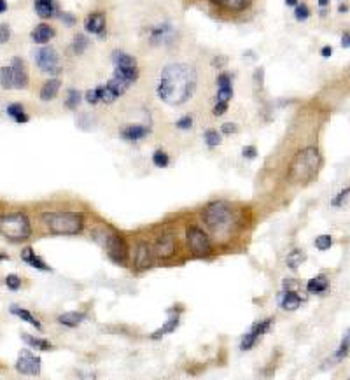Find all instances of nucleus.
I'll return each mask as SVG.
<instances>
[{
	"mask_svg": "<svg viewBox=\"0 0 350 380\" xmlns=\"http://www.w3.org/2000/svg\"><path fill=\"white\" fill-rule=\"evenodd\" d=\"M196 81V70L191 65L181 62L168 63L159 74L156 95L168 105H182L195 93Z\"/></svg>",
	"mask_w": 350,
	"mask_h": 380,
	"instance_id": "nucleus-1",
	"label": "nucleus"
},
{
	"mask_svg": "<svg viewBox=\"0 0 350 380\" xmlns=\"http://www.w3.org/2000/svg\"><path fill=\"white\" fill-rule=\"evenodd\" d=\"M203 223L207 228L217 237L231 233L233 226H237V212H235L233 205L226 200H215L210 201L207 207L203 208Z\"/></svg>",
	"mask_w": 350,
	"mask_h": 380,
	"instance_id": "nucleus-2",
	"label": "nucleus"
},
{
	"mask_svg": "<svg viewBox=\"0 0 350 380\" xmlns=\"http://www.w3.org/2000/svg\"><path fill=\"white\" fill-rule=\"evenodd\" d=\"M42 224L55 235H77L84 228V219L72 210H51L42 214Z\"/></svg>",
	"mask_w": 350,
	"mask_h": 380,
	"instance_id": "nucleus-3",
	"label": "nucleus"
},
{
	"mask_svg": "<svg viewBox=\"0 0 350 380\" xmlns=\"http://www.w3.org/2000/svg\"><path fill=\"white\" fill-rule=\"evenodd\" d=\"M319 165H321V154H319V151L315 147H305L292 159L291 168H289L291 170L289 177H291L292 182L305 184V182L312 181L315 177Z\"/></svg>",
	"mask_w": 350,
	"mask_h": 380,
	"instance_id": "nucleus-4",
	"label": "nucleus"
},
{
	"mask_svg": "<svg viewBox=\"0 0 350 380\" xmlns=\"http://www.w3.org/2000/svg\"><path fill=\"white\" fill-rule=\"evenodd\" d=\"M0 235L11 242H21L32 235V224L26 214L14 212V214L0 216Z\"/></svg>",
	"mask_w": 350,
	"mask_h": 380,
	"instance_id": "nucleus-5",
	"label": "nucleus"
},
{
	"mask_svg": "<svg viewBox=\"0 0 350 380\" xmlns=\"http://www.w3.org/2000/svg\"><path fill=\"white\" fill-rule=\"evenodd\" d=\"M186 242L188 247L196 258H207L212 254V242L207 231H203L200 226H188L186 228Z\"/></svg>",
	"mask_w": 350,
	"mask_h": 380,
	"instance_id": "nucleus-6",
	"label": "nucleus"
},
{
	"mask_svg": "<svg viewBox=\"0 0 350 380\" xmlns=\"http://www.w3.org/2000/svg\"><path fill=\"white\" fill-rule=\"evenodd\" d=\"M33 62L35 65L48 75H58L62 72L60 65V55L53 46H42L33 53Z\"/></svg>",
	"mask_w": 350,
	"mask_h": 380,
	"instance_id": "nucleus-7",
	"label": "nucleus"
},
{
	"mask_svg": "<svg viewBox=\"0 0 350 380\" xmlns=\"http://www.w3.org/2000/svg\"><path fill=\"white\" fill-rule=\"evenodd\" d=\"M104 247L107 249L109 256L112 258L114 261H119V263H124V260L128 258V244L123 237L116 233H107L104 235Z\"/></svg>",
	"mask_w": 350,
	"mask_h": 380,
	"instance_id": "nucleus-8",
	"label": "nucleus"
},
{
	"mask_svg": "<svg viewBox=\"0 0 350 380\" xmlns=\"http://www.w3.org/2000/svg\"><path fill=\"white\" fill-rule=\"evenodd\" d=\"M16 371L21 375L35 377V375L40 373V358L33 354L32 351H28V349H23L16 361Z\"/></svg>",
	"mask_w": 350,
	"mask_h": 380,
	"instance_id": "nucleus-9",
	"label": "nucleus"
},
{
	"mask_svg": "<svg viewBox=\"0 0 350 380\" xmlns=\"http://www.w3.org/2000/svg\"><path fill=\"white\" fill-rule=\"evenodd\" d=\"M273 324V319H265V321H259L256 322V324L252 326V328L249 329V331L245 333V335L242 336V342H240V351H250V349L256 345V342L259 340V338L265 335V333L270 331V328H272Z\"/></svg>",
	"mask_w": 350,
	"mask_h": 380,
	"instance_id": "nucleus-10",
	"label": "nucleus"
},
{
	"mask_svg": "<svg viewBox=\"0 0 350 380\" xmlns=\"http://www.w3.org/2000/svg\"><path fill=\"white\" fill-rule=\"evenodd\" d=\"M84 30L98 40H104L107 37V18L104 13H91L84 18Z\"/></svg>",
	"mask_w": 350,
	"mask_h": 380,
	"instance_id": "nucleus-11",
	"label": "nucleus"
},
{
	"mask_svg": "<svg viewBox=\"0 0 350 380\" xmlns=\"http://www.w3.org/2000/svg\"><path fill=\"white\" fill-rule=\"evenodd\" d=\"M177 250V238L172 233H165L161 237L156 238L154 242V254L161 260H168L172 258Z\"/></svg>",
	"mask_w": 350,
	"mask_h": 380,
	"instance_id": "nucleus-12",
	"label": "nucleus"
},
{
	"mask_svg": "<svg viewBox=\"0 0 350 380\" xmlns=\"http://www.w3.org/2000/svg\"><path fill=\"white\" fill-rule=\"evenodd\" d=\"M175 37V30L172 25L168 23H163V25H158L154 28H151L149 32V43L153 46H161V44H170Z\"/></svg>",
	"mask_w": 350,
	"mask_h": 380,
	"instance_id": "nucleus-13",
	"label": "nucleus"
},
{
	"mask_svg": "<svg viewBox=\"0 0 350 380\" xmlns=\"http://www.w3.org/2000/svg\"><path fill=\"white\" fill-rule=\"evenodd\" d=\"M217 93H215V102H224L230 104L233 98V77L228 72H221L217 75Z\"/></svg>",
	"mask_w": 350,
	"mask_h": 380,
	"instance_id": "nucleus-14",
	"label": "nucleus"
},
{
	"mask_svg": "<svg viewBox=\"0 0 350 380\" xmlns=\"http://www.w3.org/2000/svg\"><path fill=\"white\" fill-rule=\"evenodd\" d=\"M11 68H13V77H14V90H25L28 86V74H26L25 62L20 56H14L11 62Z\"/></svg>",
	"mask_w": 350,
	"mask_h": 380,
	"instance_id": "nucleus-15",
	"label": "nucleus"
},
{
	"mask_svg": "<svg viewBox=\"0 0 350 380\" xmlns=\"http://www.w3.org/2000/svg\"><path fill=\"white\" fill-rule=\"evenodd\" d=\"M151 134V126L147 124H128L121 130V139L128 140V142H139V140L146 139Z\"/></svg>",
	"mask_w": 350,
	"mask_h": 380,
	"instance_id": "nucleus-16",
	"label": "nucleus"
},
{
	"mask_svg": "<svg viewBox=\"0 0 350 380\" xmlns=\"http://www.w3.org/2000/svg\"><path fill=\"white\" fill-rule=\"evenodd\" d=\"M279 302V307L282 310H287V312H292V310H298L299 305H301V298H299L298 291H289V289H282V292L277 298Z\"/></svg>",
	"mask_w": 350,
	"mask_h": 380,
	"instance_id": "nucleus-17",
	"label": "nucleus"
},
{
	"mask_svg": "<svg viewBox=\"0 0 350 380\" xmlns=\"http://www.w3.org/2000/svg\"><path fill=\"white\" fill-rule=\"evenodd\" d=\"M33 7H35L37 16L42 18V20H49V18H55L56 14H60L56 0H33Z\"/></svg>",
	"mask_w": 350,
	"mask_h": 380,
	"instance_id": "nucleus-18",
	"label": "nucleus"
},
{
	"mask_svg": "<svg viewBox=\"0 0 350 380\" xmlns=\"http://www.w3.org/2000/svg\"><path fill=\"white\" fill-rule=\"evenodd\" d=\"M21 260L25 261L26 265H30L32 268H37L39 272H51V267H49L48 263L42 260V258H39L35 252H33L32 247H25V249L21 250Z\"/></svg>",
	"mask_w": 350,
	"mask_h": 380,
	"instance_id": "nucleus-19",
	"label": "nucleus"
},
{
	"mask_svg": "<svg viewBox=\"0 0 350 380\" xmlns=\"http://www.w3.org/2000/svg\"><path fill=\"white\" fill-rule=\"evenodd\" d=\"M55 35H56V30L53 28V26L46 25V23H39V25L32 30V33H30V37H32V40L35 44L49 43V40H51Z\"/></svg>",
	"mask_w": 350,
	"mask_h": 380,
	"instance_id": "nucleus-20",
	"label": "nucleus"
},
{
	"mask_svg": "<svg viewBox=\"0 0 350 380\" xmlns=\"http://www.w3.org/2000/svg\"><path fill=\"white\" fill-rule=\"evenodd\" d=\"M133 261H135V268H139V270H147L151 267V263H153V254H151L147 244L140 242V244L137 245L135 260Z\"/></svg>",
	"mask_w": 350,
	"mask_h": 380,
	"instance_id": "nucleus-21",
	"label": "nucleus"
},
{
	"mask_svg": "<svg viewBox=\"0 0 350 380\" xmlns=\"http://www.w3.org/2000/svg\"><path fill=\"white\" fill-rule=\"evenodd\" d=\"M328 289H329V279L324 273L312 277L307 282V291L310 294H324V292H328Z\"/></svg>",
	"mask_w": 350,
	"mask_h": 380,
	"instance_id": "nucleus-22",
	"label": "nucleus"
},
{
	"mask_svg": "<svg viewBox=\"0 0 350 380\" xmlns=\"http://www.w3.org/2000/svg\"><path fill=\"white\" fill-rule=\"evenodd\" d=\"M60 86H62V81L58 77H51L49 81H46L40 88V100L42 102H51L56 98L60 91Z\"/></svg>",
	"mask_w": 350,
	"mask_h": 380,
	"instance_id": "nucleus-23",
	"label": "nucleus"
},
{
	"mask_svg": "<svg viewBox=\"0 0 350 380\" xmlns=\"http://www.w3.org/2000/svg\"><path fill=\"white\" fill-rule=\"evenodd\" d=\"M139 67H114V77L121 79L130 86L139 79Z\"/></svg>",
	"mask_w": 350,
	"mask_h": 380,
	"instance_id": "nucleus-24",
	"label": "nucleus"
},
{
	"mask_svg": "<svg viewBox=\"0 0 350 380\" xmlns=\"http://www.w3.org/2000/svg\"><path fill=\"white\" fill-rule=\"evenodd\" d=\"M9 312L13 314V315H16V317H20L21 321H25V322H28V324H32L33 328L39 329V331L42 329V324H40V321H39V319L33 317V315L30 314V310L23 309V307H20V305H11Z\"/></svg>",
	"mask_w": 350,
	"mask_h": 380,
	"instance_id": "nucleus-25",
	"label": "nucleus"
},
{
	"mask_svg": "<svg viewBox=\"0 0 350 380\" xmlns=\"http://www.w3.org/2000/svg\"><path fill=\"white\" fill-rule=\"evenodd\" d=\"M212 4L219 7H224L228 11H235V13H242V11L249 9L252 0H210Z\"/></svg>",
	"mask_w": 350,
	"mask_h": 380,
	"instance_id": "nucleus-26",
	"label": "nucleus"
},
{
	"mask_svg": "<svg viewBox=\"0 0 350 380\" xmlns=\"http://www.w3.org/2000/svg\"><path fill=\"white\" fill-rule=\"evenodd\" d=\"M110 60H112L114 67H137L135 56L128 55V53L121 51V49H114L112 55H110Z\"/></svg>",
	"mask_w": 350,
	"mask_h": 380,
	"instance_id": "nucleus-27",
	"label": "nucleus"
},
{
	"mask_svg": "<svg viewBox=\"0 0 350 380\" xmlns=\"http://www.w3.org/2000/svg\"><path fill=\"white\" fill-rule=\"evenodd\" d=\"M86 319V314L82 312H67L58 315V322L65 328H77L82 321Z\"/></svg>",
	"mask_w": 350,
	"mask_h": 380,
	"instance_id": "nucleus-28",
	"label": "nucleus"
},
{
	"mask_svg": "<svg viewBox=\"0 0 350 380\" xmlns=\"http://www.w3.org/2000/svg\"><path fill=\"white\" fill-rule=\"evenodd\" d=\"M6 112H7V116H9L13 121H16V123H28V121H30L28 114L25 112L23 105L18 104V102H16V104H9V105H7Z\"/></svg>",
	"mask_w": 350,
	"mask_h": 380,
	"instance_id": "nucleus-29",
	"label": "nucleus"
},
{
	"mask_svg": "<svg viewBox=\"0 0 350 380\" xmlns=\"http://www.w3.org/2000/svg\"><path fill=\"white\" fill-rule=\"evenodd\" d=\"M177 326H179V315H170V317L166 319L165 324H163L159 329H156L153 335H151V338H153V340H159L161 336L168 335V333H173Z\"/></svg>",
	"mask_w": 350,
	"mask_h": 380,
	"instance_id": "nucleus-30",
	"label": "nucleus"
},
{
	"mask_svg": "<svg viewBox=\"0 0 350 380\" xmlns=\"http://www.w3.org/2000/svg\"><path fill=\"white\" fill-rule=\"evenodd\" d=\"M21 340L25 342L28 347L35 349V351H49V349H53V345L49 344L48 340H44V338H35V336L28 335V333H23Z\"/></svg>",
	"mask_w": 350,
	"mask_h": 380,
	"instance_id": "nucleus-31",
	"label": "nucleus"
},
{
	"mask_svg": "<svg viewBox=\"0 0 350 380\" xmlns=\"http://www.w3.org/2000/svg\"><path fill=\"white\" fill-rule=\"evenodd\" d=\"M307 260V252L301 249H294L291 250V252L287 254V258H285V263H287V267L291 270H298V267H301V263H305Z\"/></svg>",
	"mask_w": 350,
	"mask_h": 380,
	"instance_id": "nucleus-32",
	"label": "nucleus"
},
{
	"mask_svg": "<svg viewBox=\"0 0 350 380\" xmlns=\"http://www.w3.org/2000/svg\"><path fill=\"white\" fill-rule=\"evenodd\" d=\"M348 352H350V328L345 331L343 338H341V344H340V347L336 349V352H334L333 361L334 363H340V361H343L347 358Z\"/></svg>",
	"mask_w": 350,
	"mask_h": 380,
	"instance_id": "nucleus-33",
	"label": "nucleus"
},
{
	"mask_svg": "<svg viewBox=\"0 0 350 380\" xmlns=\"http://www.w3.org/2000/svg\"><path fill=\"white\" fill-rule=\"evenodd\" d=\"M88 48H90V39H88L84 33H75L74 39H72V51L77 56H81L84 55Z\"/></svg>",
	"mask_w": 350,
	"mask_h": 380,
	"instance_id": "nucleus-34",
	"label": "nucleus"
},
{
	"mask_svg": "<svg viewBox=\"0 0 350 380\" xmlns=\"http://www.w3.org/2000/svg\"><path fill=\"white\" fill-rule=\"evenodd\" d=\"M0 86L4 90H14V77H13V68L11 65L0 67Z\"/></svg>",
	"mask_w": 350,
	"mask_h": 380,
	"instance_id": "nucleus-35",
	"label": "nucleus"
},
{
	"mask_svg": "<svg viewBox=\"0 0 350 380\" xmlns=\"http://www.w3.org/2000/svg\"><path fill=\"white\" fill-rule=\"evenodd\" d=\"M97 91H98V98H100V102L102 104H107V105H110V104H114V102L117 100V95L114 93L112 90L109 88L107 85H100V86H97Z\"/></svg>",
	"mask_w": 350,
	"mask_h": 380,
	"instance_id": "nucleus-36",
	"label": "nucleus"
},
{
	"mask_svg": "<svg viewBox=\"0 0 350 380\" xmlns=\"http://www.w3.org/2000/svg\"><path fill=\"white\" fill-rule=\"evenodd\" d=\"M81 102H82L81 91L75 90V88H70V90L67 91V100H65L67 109H70V111H75V109L81 105Z\"/></svg>",
	"mask_w": 350,
	"mask_h": 380,
	"instance_id": "nucleus-37",
	"label": "nucleus"
},
{
	"mask_svg": "<svg viewBox=\"0 0 350 380\" xmlns=\"http://www.w3.org/2000/svg\"><path fill=\"white\" fill-rule=\"evenodd\" d=\"M105 85H107L109 88L112 90L114 93L117 95V97H123V95H124V93H126V91H128V88H130V85H126V82H124V81H121V79L114 77V75H112V77L109 79L107 82H105Z\"/></svg>",
	"mask_w": 350,
	"mask_h": 380,
	"instance_id": "nucleus-38",
	"label": "nucleus"
},
{
	"mask_svg": "<svg viewBox=\"0 0 350 380\" xmlns=\"http://www.w3.org/2000/svg\"><path fill=\"white\" fill-rule=\"evenodd\" d=\"M170 163V156L166 151L163 149H156L153 153V165L156 166V168H166Z\"/></svg>",
	"mask_w": 350,
	"mask_h": 380,
	"instance_id": "nucleus-39",
	"label": "nucleus"
},
{
	"mask_svg": "<svg viewBox=\"0 0 350 380\" xmlns=\"http://www.w3.org/2000/svg\"><path fill=\"white\" fill-rule=\"evenodd\" d=\"M203 137H205V144H207L208 149H214V147L221 146V132H217V130H207Z\"/></svg>",
	"mask_w": 350,
	"mask_h": 380,
	"instance_id": "nucleus-40",
	"label": "nucleus"
},
{
	"mask_svg": "<svg viewBox=\"0 0 350 380\" xmlns=\"http://www.w3.org/2000/svg\"><path fill=\"white\" fill-rule=\"evenodd\" d=\"M193 123H195V119H193L191 114H186V116L179 117V119L175 121V128H179V130H182V132L191 130V128H193Z\"/></svg>",
	"mask_w": 350,
	"mask_h": 380,
	"instance_id": "nucleus-41",
	"label": "nucleus"
},
{
	"mask_svg": "<svg viewBox=\"0 0 350 380\" xmlns=\"http://www.w3.org/2000/svg\"><path fill=\"white\" fill-rule=\"evenodd\" d=\"M308 16H310V9H308L307 4L301 2L294 7V18L298 21H305V20H308Z\"/></svg>",
	"mask_w": 350,
	"mask_h": 380,
	"instance_id": "nucleus-42",
	"label": "nucleus"
},
{
	"mask_svg": "<svg viewBox=\"0 0 350 380\" xmlns=\"http://www.w3.org/2000/svg\"><path fill=\"white\" fill-rule=\"evenodd\" d=\"M314 244L319 250H328L329 247L333 245V238H331L329 235H319V237L315 238Z\"/></svg>",
	"mask_w": 350,
	"mask_h": 380,
	"instance_id": "nucleus-43",
	"label": "nucleus"
},
{
	"mask_svg": "<svg viewBox=\"0 0 350 380\" xmlns=\"http://www.w3.org/2000/svg\"><path fill=\"white\" fill-rule=\"evenodd\" d=\"M6 286L11 291H18L21 287V279L18 275H14V273H11V275L6 277Z\"/></svg>",
	"mask_w": 350,
	"mask_h": 380,
	"instance_id": "nucleus-44",
	"label": "nucleus"
},
{
	"mask_svg": "<svg viewBox=\"0 0 350 380\" xmlns=\"http://www.w3.org/2000/svg\"><path fill=\"white\" fill-rule=\"evenodd\" d=\"M348 195H350V186H347L345 189H341V191L338 193V195L334 196L333 200H331V205H333V207H340V205L343 203L345 200H347Z\"/></svg>",
	"mask_w": 350,
	"mask_h": 380,
	"instance_id": "nucleus-45",
	"label": "nucleus"
},
{
	"mask_svg": "<svg viewBox=\"0 0 350 380\" xmlns=\"http://www.w3.org/2000/svg\"><path fill=\"white\" fill-rule=\"evenodd\" d=\"M84 100L88 102V104H91V105L100 104V98H98V91H97V88L88 90L86 93H84Z\"/></svg>",
	"mask_w": 350,
	"mask_h": 380,
	"instance_id": "nucleus-46",
	"label": "nucleus"
},
{
	"mask_svg": "<svg viewBox=\"0 0 350 380\" xmlns=\"http://www.w3.org/2000/svg\"><path fill=\"white\" fill-rule=\"evenodd\" d=\"M11 39V26L7 23H0V44H6Z\"/></svg>",
	"mask_w": 350,
	"mask_h": 380,
	"instance_id": "nucleus-47",
	"label": "nucleus"
},
{
	"mask_svg": "<svg viewBox=\"0 0 350 380\" xmlns=\"http://www.w3.org/2000/svg\"><path fill=\"white\" fill-rule=\"evenodd\" d=\"M58 16H60V20H62L63 25H67V26H74V25H75V21H77V18H75L72 13H67V11H63V13H60Z\"/></svg>",
	"mask_w": 350,
	"mask_h": 380,
	"instance_id": "nucleus-48",
	"label": "nucleus"
},
{
	"mask_svg": "<svg viewBox=\"0 0 350 380\" xmlns=\"http://www.w3.org/2000/svg\"><path fill=\"white\" fill-rule=\"evenodd\" d=\"M237 132H238L237 123H224L223 126H221V134L223 135H231V134H237Z\"/></svg>",
	"mask_w": 350,
	"mask_h": 380,
	"instance_id": "nucleus-49",
	"label": "nucleus"
},
{
	"mask_svg": "<svg viewBox=\"0 0 350 380\" xmlns=\"http://www.w3.org/2000/svg\"><path fill=\"white\" fill-rule=\"evenodd\" d=\"M242 156L243 158H247V159H254L257 156V149H256V146H245L242 149Z\"/></svg>",
	"mask_w": 350,
	"mask_h": 380,
	"instance_id": "nucleus-50",
	"label": "nucleus"
},
{
	"mask_svg": "<svg viewBox=\"0 0 350 380\" xmlns=\"http://www.w3.org/2000/svg\"><path fill=\"white\" fill-rule=\"evenodd\" d=\"M228 111V104H224V102H215L214 109H212V114L214 116H223V114H226Z\"/></svg>",
	"mask_w": 350,
	"mask_h": 380,
	"instance_id": "nucleus-51",
	"label": "nucleus"
},
{
	"mask_svg": "<svg viewBox=\"0 0 350 380\" xmlns=\"http://www.w3.org/2000/svg\"><path fill=\"white\" fill-rule=\"evenodd\" d=\"M298 287H299V284H298V280H291V279H285L284 280V289H289V291H298Z\"/></svg>",
	"mask_w": 350,
	"mask_h": 380,
	"instance_id": "nucleus-52",
	"label": "nucleus"
},
{
	"mask_svg": "<svg viewBox=\"0 0 350 380\" xmlns=\"http://www.w3.org/2000/svg\"><path fill=\"white\" fill-rule=\"evenodd\" d=\"M331 55H333V48H331V46H324V48L321 49V56H322V58H329Z\"/></svg>",
	"mask_w": 350,
	"mask_h": 380,
	"instance_id": "nucleus-53",
	"label": "nucleus"
},
{
	"mask_svg": "<svg viewBox=\"0 0 350 380\" xmlns=\"http://www.w3.org/2000/svg\"><path fill=\"white\" fill-rule=\"evenodd\" d=\"M341 46L343 48H350V33H343V37H341Z\"/></svg>",
	"mask_w": 350,
	"mask_h": 380,
	"instance_id": "nucleus-54",
	"label": "nucleus"
},
{
	"mask_svg": "<svg viewBox=\"0 0 350 380\" xmlns=\"http://www.w3.org/2000/svg\"><path fill=\"white\" fill-rule=\"evenodd\" d=\"M254 79L259 81V85H262V68H257V70L254 72Z\"/></svg>",
	"mask_w": 350,
	"mask_h": 380,
	"instance_id": "nucleus-55",
	"label": "nucleus"
},
{
	"mask_svg": "<svg viewBox=\"0 0 350 380\" xmlns=\"http://www.w3.org/2000/svg\"><path fill=\"white\" fill-rule=\"evenodd\" d=\"M6 11H7V2L6 0H0V14L6 13Z\"/></svg>",
	"mask_w": 350,
	"mask_h": 380,
	"instance_id": "nucleus-56",
	"label": "nucleus"
},
{
	"mask_svg": "<svg viewBox=\"0 0 350 380\" xmlns=\"http://www.w3.org/2000/svg\"><path fill=\"white\" fill-rule=\"evenodd\" d=\"M285 4H287V6H291V7H296L299 4V0H285Z\"/></svg>",
	"mask_w": 350,
	"mask_h": 380,
	"instance_id": "nucleus-57",
	"label": "nucleus"
},
{
	"mask_svg": "<svg viewBox=\"0 0 350 380\" xmlns=\"http://www.w3.org/2000/svg\"><path fill=\"white\" fill-rule=\"evenodd\" d=\"M329 2H331V0H319V6H321L322 9H324V7L329 6Z\"/></svg>",
	"mask_w": 350,
	"mask_h": 380,
	"instance_id": "nucleus-58",
	"label": "nucleus"
},
{
	"mask_svg": "<svg viewBox=\"0 0 350 380\" xmlns=\"http://www.w3.org/2000/svg\"><path fill=\"white\" fill-rule=\"evenodd\" d=\"M347 9H348V7L345 6V4H340V7H338V11H340V13H345Z\"/></svg>",
	"mask_w": 350,
	"mask_h": 380,
	"instance_id": "nucleus-59",
	"label": "nucleus"
},
{
	"mask_svg": "<svg viewBox=\"0 0 350 380\" xmlns=\"http://www.w3.org/2000/svg\"><path fill=\"white\" fill-rule=\"evenodd\" d=\"M9 261V256H7V254H2V252H0V261Z\"/></svg>",
	"mask_w": 350,
	"mask_h": 380,
	"instance_id": "nucleus-60",
	"label": "nucleus"
}]
</instances>
